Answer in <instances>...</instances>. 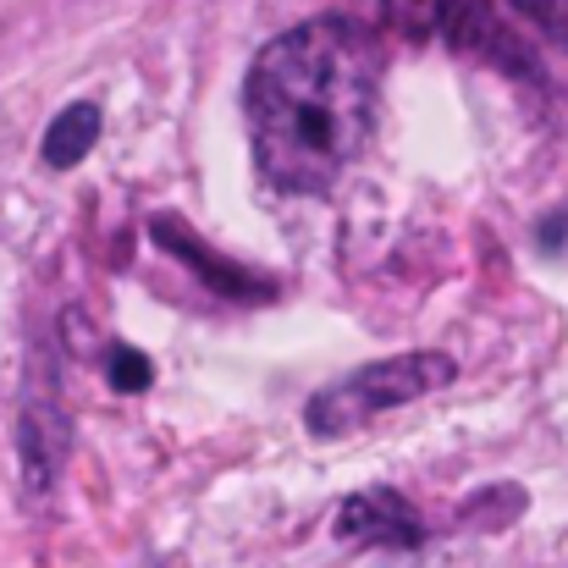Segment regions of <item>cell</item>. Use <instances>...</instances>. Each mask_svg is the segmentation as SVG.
Segmentation results:
<instances>
[{
  "label": "cell",
  "instance_id": "6",
  "mask_svg": "<svg viewBox=\"0 0 568 568\" xmlns=\"http://www.w3.org/2000/svg\"><path fill=\"white\" fill-rule=\"evenodd\" d=\"M365 11L397 39H436L453 33L458 17H469V0H365Z\"/></svg>",
  "mask_w": 568,
  "mask_h": 568
},
{
  "label": "cell",
  "instance_id": "8",
  "mask_svg": "<svg viewBox=\"0 0 568 568\" xmlns=\"http://www.w3.org/2000/svg\"><path fill=\"white\" fill-rule=\"evenodd\" d=\"M371 568H480V558H475V547H464V541H425V547H414V552H386V558Z\"/></svg>",
  "mask_w": 568,
  "mask_h": 568
},
{
  "label": "cell",
  "instance_id": "4",
  "mask_svg": "<svg viewBox=\"0 0 568 568\" xmlns=\"http://www.w3.org/2000/svg\"><path fill=\"white\" fill-rule=\"evenodd\" d=\"M150 237L166 248V254H178L183 265H189L193 276L204 282V287H215V293H226V298H248V304H260V298H271L276 287L271 282H260V276H248L243 265H232V260H221L193 226L183 221H172V215H155L150 221Z\"/></svg>",
  "mask_w": 568,
  "mask_h": 568
},
{
  "label": "cell",
  "instance_id": "1",
  "mask_svg": "<svg viewBox=\"0 0 568 568\" xmlns=\"http://www.w3.org/2000/svg\"><path fill=\"white\" fill-rule=\"evenodd\" d=\"M381 94V44L354 17H321L254 55L243 111L265 183L321 193L365 150Z\"/></svg>",
  "mask_w": 568,
  "mask_h": 568
},
{
  "label": "cell",
  "instance_id": "9",
  "mask_svg": "<svg viewBox=\"0 0 568 568\" xmlns=\"http://www.w3.org/2000/svg\"><path fill=\"white\" fill-rule=\"evenodd\" d=\"M105 381H111V392H122V397H139V392H150L155 365H150V354H139V348L116 343V348L105 354Z\"/></svg>",
  "mask_w": 568,
  "mask_h": 568
},
{
  "label": "cell",
  "instance_id": "5",
  "mask_svg": "<svg viewBox=\"0 0 568 568\" xmlns=\"http://www.w3.org/2000/svg\"><path fill=\"white\" fill-rule=\"evenodd\" d=\"M17 453H22V480L33 497H44L61 475V458H67V414L55 397L44 392H28L22 414H17Z\"/></svg>",
  "mask_w": 568,
  "mask_h": 568
},
{
  "label": "cell",
  "instance_id": "3",
  "mask_svg": "<svg viewBox=\"0 0 568 568\" xmlns=\"http://www.w3.org/2000/svg\"><path fill=\"white\" fill-rule=\"evenodd\" d=\"M337 536L343 541H371V547H386V552H414L425 547V525L419 514L397 497V491H359L337 508Z\"/></svg>",
  "mask_w": 568,
  "mask_h": 568
},
{
  "label": "cell",
  "instance_id": "7",
  "mask_svg": "<svg viewBox=\"0 0 568 568\" xmlns=\"http://www.w3.org/2000/svg\"><path fill=\"white\" fill-rule=\"evenodd\" d=\"M100 128H105V116H100V100H72L50 128H44V166H78L94 144H100Z\"/></svg>",
  "mask_w": 568,
  "mask_h": 568
},
{
  "label": "cell",
  "instance_id": "2",
  "mask_svg": "<svg viewBox=\"0 0 568 568\" xmlns=\"http://www.w3.org/2000/svg\"><path fill=\"white\" fill-rule=\"evenodd\" d=\"M453 376H458V365H453L447 354H397V359H376V365L343 376L337 386H326V392L310 403L304 425H310V436H326V442H332V436L359 430L365 419H376L386 408H403V403H414V397H425V392H442Z\"/></svg>",
  "mask_w": 568,
  "mask_h": 568
}]
</instances>
